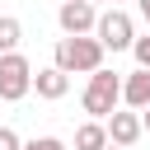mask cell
I'll return each instance as SVG.
<instances>
[{"instance_id": "16", "label": "cell", "mask_w": 150, "mask_h": 150, "mask_svg": "<svg viewBox=\"0 0 150 150\" xmlns=\"http://www.w3.org/2000/svg\"><path fill=\"white\" fill-rule=\"evenodd\" d=\"M89 5H103V9H108V5H112V0H89Z\"/></svg>"}, {"instance_id": "4", "label": "cell", "mask_w": 150, "mask_h": 150, "mask_svg": "<svg viewBox=\"0 0 150 150\" xmlns=\"http://www.w3.org/2000/svg\"><path fill=\"white\" fill-rule=\"evenodd\" d=\"M33 94V61L23 52H5L0 56V98L5 103H19Z\"/></svg>"}, {"instance_id": "5", "label": "cell", "mask_w": 150, "mask_h": 150, "mask_svg": "<svg viewBox=\"0 0 150 150\" xmlns=\"http://www.w3.org/2000/svg\"><path fill=\"white\" fill-rule=\"evenodd\" d=\"M56 23H61L66 38H84L98 23V5H89V0H61L56 5Z\"/></svg>"}, {"instance_id": "7", "label": "cell", "mask_w": 150, "mask_h": 150, "mask_svg": "<svg viewBox=\"0 0 150 150\" xmlns=\"http://www.w3.org/2000/svg\"><path fill=\"white\" fill-rule=\"evenodd\" d=\"M33 89H38V98L56 103V98H66V94H70V75H66V70H56V66H42V70H33Z\"/></svg>"}, {"instance_id": "11", "label": "cell", "mask_w": 150, "mask_h": 150, "mask_svg": "<svg viewBox=\"0 0 150 150\" xmlns=\"http://www.w3.org/2000/svg\"><path fill=\"white\" fill-rule=\"evenodd\" d=\"M131 56H136V66H141V70H150V33L131 42Z\"/></svg>"}, {"instance_id": "19", "label": "cell", "mask_w": 150, "mask_h": 150, "mask_svg": "<svg viewBox=\"0 0 150 150\" xmlns=\"http://www.w3.org/2000/svg\"><path fill=\"white\" fill-rule=\"evenodd\" d=\"M56 5H61V0H56Z\"/></svg>"}, {"instance_id": "8", "label": "cell", "mask_w": 150, "mask_h": 150, "mask_svg": "<svg viewBox=\"0 0 150 150\" xmlns=\"http://www.w3.org/2000/svg\"><path fill=\"white\" fill-rule=\"evenodd\" d=\"M122 103L131 108V112H141V108H150V70H131L127 80H122Z\"/></svg>"}, {"instance_id": "9", "label": "cell", "mask_w": 150, "mask_h": 150, "mask_svg": "<svg viewBox=\"0 0 150 150\" xmlns=\"http://www.w3.org/2000/svg\"><path fill=\"white\" fill-rule=\"evenodd\" d=\"M103 145H108V127H103V122L89 117V122L75 127V150H103Z\"/></svg>"}, {"instance_id": "15", "label": "cell", "mask_w": 150, "mask_h": 150, "mask_svg": "<svg viewBox=\"0 0 150 150\" xmlns=\"http://www.w3.org/2000/svg\"><path fill=\"white\" fill-rule=\"evenodd\" d=\"M141 127H145V131H150V108H141Z\"/></svg>"}, {"instance_id": "1", "label": "cell", "mask_w": 150, "mask_h": 150, "mask_svg": "<svg viewBox=\"0 0 150 150\" xmlns=\"http://www.w3.org/2000/svg\"><path fill=\"white\" fill-rule=\"evenodd\" d=\"M103 42L94 38V33H84V38H61L56 42V70H66V75H94L98 66H103Z\"/></svg>"}, {"instance_id": "2", "label": "cell", "mask_w": 150, "mask_h": 150, "mask_svg": "<svg viewBox=\"0 0 150 150\" xmlns=\"http://www.w3.org/2000/svg\"><path fill=\"white\" fill-rule=\"evenodd\" d=\"M80 103H84V112H89L94 122H108V112H117V103H122V75L108 70V66H98V70L89 75Z\"/></svg>"}, {"instance_id": "6", "label": "cell", "mask_w": 150, "mask_h": 150, "mask_svg": "<svg viewBox=\"0 0 150 150\" xmlns=\"http://www.w3.org/2000/svg\"><path fill=\"white\" fill-rule=\"evenodd\" d=\"M108 145H122V150H131L141 136H145V127H141V112H131V108H117V112H108Z\"/></svg>"}, {"instance_id": "18", "label": "cell", "mask_w": 150, "mask_h": 150, "mask_svg": "<svg viewBox=\"0 0 150 150\" xmlns=\"http://www.w3.org/2000/svg\"><path fill=\"white\" fill-rule=\"evenodd\" d=\"M112 5H122V0H112Z\"/></svg>"}, {"instance_id": "10", "label": "cell", "mask_w": 150, "mask_h": 150, "mask_svg": "<svg viewBox=\"0 0 150 150\" xmlns=\"http://www.w3.org/2000/svg\"><path fill=\"white\" fill-rule=\"evenodd\" d=\"M19 42H23V23L14 14H0V56L5 52H19Z\"/></svg>"}, {"instance_id": "3", "label": "cell", "mask_w": 150, "mask_h": 150, "mask_svg": "<svg viewBox=\"0 0 150 150\" xmlns=\"http://www.w3.org/2000/svg\"><path fill=\"white\" fill-rule=\"evenodd\" d=\"M94 38L103 42V52H131V42H136V19H131L122 5H108V9H98Z\"/></svg>"}, {"instance_id": "17", "label": "cell", "mask_w": 150, "mask_h": 150, "mask_svg": "<svg viewBox=\"0 0 150 150\" xmlns=\"http://www.w3.org/2000/svg\"><path fill=\"white\" fill-rule=\"evenodd\" d=\"M103 150H122V145H103Z\"/></svg>"}, {"instance_id": "13", "label": "cell", "mask_w": 150, "mask_h": 150, "mask_svg": "<svg viewBox=\"0 0 150 150\" xmlns=\"http://www.w3.org/2000/svg\"><path fill=\"white\" fill-rule=\"evenodd\" d=\"M0 150H23V141H19L14 127H0Z\"/></svg>"}, {"instance_id": "14", "label": "cell", "mask_w": 150, "mask_h": 150, "mask_svg": "<svg viewBox=\"0 0 150 150\" xmlns=\"http://www.w3.org/2000/svg\"><path fill=\"white\" fill-rule=\"evenodd\" d=\"M141 5V19H145V28H150V0H136Z\"/></svg>"}, {"instance_id": "12", "label": "cell", "mask_w": 150, "mask_h": 150, "mask_svg": "<svg viewBox=\"0 0 150 150\" xmlns=\"http://www.w3.org/2000/svg\"><path fill=\"white\" fill-rule=\"evenodd\" d=\"M23 150H66V141L61 136H33V141H23Z\"/></svg>"}]
</instances>
